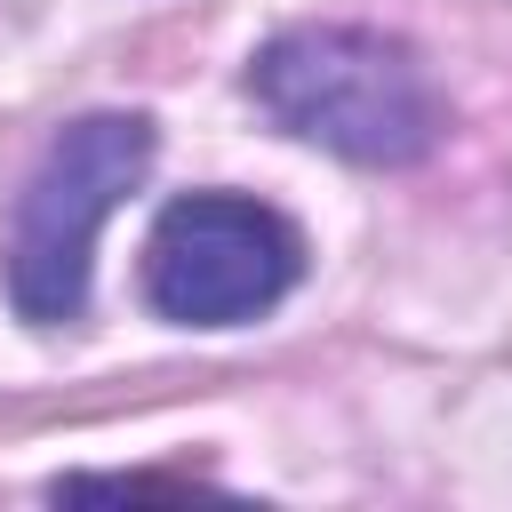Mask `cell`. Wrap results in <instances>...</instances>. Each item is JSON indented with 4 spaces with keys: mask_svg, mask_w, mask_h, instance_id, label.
Returning <instances> with one entry per match:
<instances>
[{
    "mask_svg": "<svg viewBox=\"0 0 512 512\" xmlns=\"http://www.w3.org/2000/svg\"><path fill=\"white\" fill-rule=\"evenodd\" d=\"M152 152H160V136L144 112H80L56 128V144L40 152V168L24 176L16 216H8V304L32 328L80 320L96 232L144 184Z\"/></svg>",
    "mask_w": 512,
    "mask_h": 512,
    "instance_id": "cell-2",
    "label": "cell"
},
{
    "mask_svg": "<svg viewBox=\"0 0 512 512\" xmlns=\"http://www.w3.org/2000/svg\"><path fill=\"white\" fill-rule=\"evenodd\" d=\"M304 280V232L248 192H184L144 240V296L176 328H240Z\"/></svg>",
    "mask_w": 512,
    "mask_h": 512,
    "instance_id": "cell-3",
    "label": "cell"
},
{
    "mask_svg": "<svg viewBox=\"0 0 512 512\" xmlns=\"http://www.w3.org/2000/svg\"><path fill=\"white\" fill-rule=\"evenodd\" d=\"M248 96L304 144L352 168H408L440 144L448 112L408 40L376 24H288L248 56Z\"/></svg>",
    "mask_w": 512,
    "mask_h": 512,
    "instance_id": "cell-1",
    "label": "cell"
}]
</instances>
